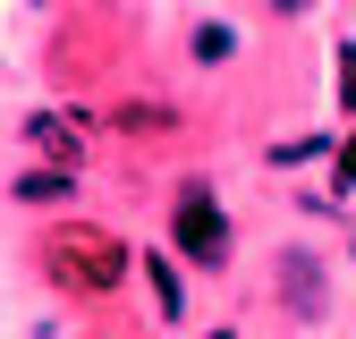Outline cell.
<instances>
[{
    "mask_svg": "<svg viewBox=\"0 0 356 339\" xmlns=\"http://www.w3.org/2000/svg\"><path fill=\"white\" fill-rule=\"evenodd\" d=\"M42 272H51V288H68V297H111L127 272H136V254H127L111 229H60L51 246H42Z\"/></svg>",
    "mask_w": 356,
    "mask_h": 339,
    "instance_id": "6da1fadb",
    "label": "cell"
},
{
    "mask_svg": "<svg viewBox=\"0 0 356 339\" xmlns=\"http://www.w3.org/2000/svg\"><path fill=\"white\" fill-rule=\"evenodd\" d=\"M170 238H178V254H187V263H220V254H229V221H220V204H212L204 179L178 187V204H170Z\"/></svg>",
    "mask_w": 356,
    "mask_h": 339,
    "instance_id": "7a4b0ae2",
    "label": "cell"
},
{
    "mask_svg": "<svg viewBox=\"0 0 356 339\" xmlns=\"http://www.w3.org/2000/svg\"><path fill=\"white\" fill-rule=\"evenodd\" d=\"M136 272H145V288H153V314H161V322L187 314V280H178L170 254H136Z\"/></svg>",
    "mask_w": 356,
    "mask_h": 339,
    "instance_id": "3957f363",
    "label": "cell"
},
{
    "mask_svg": "<svg viewBox=\"0 0 356 339\" xmlns=\"http://www.w3.org/2000/svg\"><path fill=\"white\" fill-rule=\"evenodd\" d=\"M26 136L51 153L60 170H76V153H85V144H76V119H60V110H34V119H26Z\"/></svg>",
    "mask_w": 356,
    "mask_h": 339,
    "instance_id": "277c9868",
    "label": "cell"
},
{
    "mask_svg": "<svg viewBox=\"0 0 356 339\" xmlns=\"http://www.w3.org/2000/svg\"><path fill=\"white\" fill-rule=\"evenodd\" d=\"M280 288H289V314H323V272L305 263V254L280 263Z\"/></svg>",
    "mask_w": 356,
    "mask_h": 339,
    "instance_id": "5b68a950",
    "label": "cell"
},
{
    "mask_svg": "<svg viewBox=\"0 0 356 339\" xmlns=\"http://www.w3.org/2000/svg\"><path fill=\"white\" fill-rule=\"evenodd\" d=\"M76 187V170H26V179H17V204H60Z\"/></svg>",
    "mask_w": 356,
    "mask_h": 339,
    "instance_id": "8992f818",
    "label": "cell"
},
{
    "mask_svg": "<svg viewBox=\"0 0 356 339\" xmlns=\"http://www.w3.org/2000/svg\"><path fill=\"white\" fill-rule=\"evenodd\" d=\"M111 119H119V127H136V136H153V127H178V110H161V102H119Z\"/></svg>",
    "mask_w": 356,
    "mask_h": 339,
    "instance_id": "52a82bcc",
    "label": "cell"
},
{
    "mask_svg": "<svg viewBox=\"0 0 356 339\" xmlns=\"http://www.w3.org/2000/svg\"><path fill=\"white\" fill-rule=\"evenodd\" d=\"M229 51H238V34H229V26H195V60H212V68H220Z\"/></svg>",
    "mask_w": 356,
    "mask_h": 339,
    "instance_id": "ba28073f",
    "label": "cell"
},
{
    "mask_svg": "<svg viewBox=\"0 0 356 339\" xmlns=\"http://www.w3.org/2000/svg\"><path fill=\"white\" fill-rule=\"evenodd\" d=\"M331 195H356V127H348V144L331 153Z\"/></svg>",
    "mask_w": 356,
    "mask_h": 339,
    "instance_id": "9c48e42d",
    "label": "cell"
},
{
    "mask_svg": "<svg viewBox=\"0 0 356 339\" xmlns=\"http://www.w3.org/2000/svg\"><path fill=\"white\" fill-rule=\"evenodd\" d=\"M339 110L356 119V42H339Z\"/></svg>",
    "mask_w": 356,
    "mask_h": 339,
    "instance_id": "30bf717a",
    "label": "cell"
},
{
    "mask_svg": "<svg viewBox=\"0 0 356 339\" xmlns=\"http://www.w3.org/2000/svg\"><path fill=\"white\" fill-rule=\"evenodd\" d=\"M272 9H280V17H297V9H305V0H272Z\"/></svg>",
    "mask_w": 356,
    "mask_h": 339,
    "instance_id": "8fae6325",
    "label": "cell"
},
{
    "mask_svg": "<svg viewBox=\"0 0 356 339\" xmlns=\"http://www.w3.org/2000/svg\"><path fill=\"white\" fill-rule=\"evenodd\" d=\"M204 339H238V331H204Z\"/></svg>",
    "mask_w": 356,
    "mask_h": 339,
    "instance_id": "7c38bea8",
    "label": "cell"
}]
</instances>
